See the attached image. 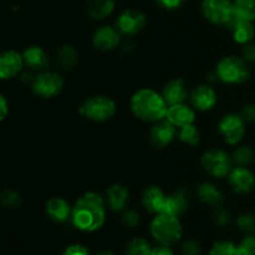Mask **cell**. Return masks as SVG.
Returning a JSON list of instances; mask_svg holds the SVG:
<instances>
[{
    "instance_id": "cell-36",
    "label": "cell",
    "mask_w": 255,
    "mask_h": 255,
    "mask_svg": "<svg viewBox=\"0 0 255 255\" xmlns=\"http://www.w3.org/2000/svg\"><path fill=\"white\" fill-rule=\"evenodd\" d=\"M61 255H90V253L85 247L75 244V246H70L69 248L65 249V252Z\"/></svg>"
},
{
    "instance_id": "cell-3",
    "label": "cell",
    "mask_w": 255,
    "mask_h": 255,
    "mask_svg": "<svg viewBox=\"0 0 255 255\" xmlns=\"http://www.w3.org/2000/svg\"><path fill=\"white\" fill-rule=\"evenodd\" d=\"M151 234L162 246H173L181 239L182 226L177 217L161 213L152 222Z\"/></svg>"
},
{
    "instance_id": "cell-32",
    "label": "cell",
    "mask_w": 255,
    "mask_h": 255,
    "mask_svg": "<svg viewBox=\"0 0 255 255\" xmlns=\"http://www.w3.org/2000/svg\"><path fill=\"white\" fill-rule=\"evenodd\" d=\"M237 224H238L239 228L243 232H248V233H252V232L255 231V217L253 214H242L241 217L237 221Z\"/></svg>"
},
{
    "instance_id": "cell-37",
    "label": "cell",
    "mask_w": 255,
    "mask_h": 255,
    "mask_svg": "<svg viewBox=\"0 0 255 255\" xmlns=\"http://www.w3.org/2000/svg\"><path fill=\"white\" fill-rule=\"evenodd\" d=\"M214 221H216V223L218 224V226L224 227L229 223V221H231V216H229V213L227 211L221 209V211H218L214 214Z\"/></svg>"
},
{
    "instance_id": "cell-20",
    "label": "cell",
    "mask_w": 255,
    "mask_h": 255,
    "mask_svg": "<svg viewBox=\"0 0 255 255\" xmlns=\"http://www.w3.org/2000/svg\"><path fill=\"white\" fill-rule=\"evenodd\" d=\"M188 206V198L184 189H179L178 192L173 193L172 196L167 197L166 204H164V209L162 213L171 214V216H179L183 213Z\"/></svg>"
},
{
    "instance_id": "cell-28",
    "label": "cell",
    "mask_w": 255,
    "mask_h": 255,
    "mask_svg": "<svg viewBox=\"0 0 255 255\" xmlns=\"http://www.w3.org/2000/svg\"><path fill=\"white\" fill-rule=\"evenodd\" d=\"M152 248L144 239L134 238L127 246V255H151Z\"/></svg>"
},
{
    "instance_id": "cell-34",
    "label": "cell",
    "mask_w": 255,
    "mask_h": 255,
    "mask_svg": "<svg viewBox=\"0 0 255 255\" xmlns=\"http://www.w3.org/2000/svg\"><path fill=\"white\" fill-rule=\"evenodd\" d=\"M1 202L5 207H17L21 203V198L16 192L6 189L1 193Z\"/></svg>"
},
{
    "instance_id": "cell-2",
    "label": "cell",
    "mask_w": 255,
    "mask_h": 255,
    "mask_svg": "<svg viewBox=\"0 0 255 255\" xmlns=\"http://www.w3.org/2000/svg\"><path fill=\"white\" fill-rule=\"evenodd\" d=\"M131 109L138 119L148 122L161 121L168 111L164 97L149 89L139 90L132 96Z\"/></svg>"
},
{
    "instance_id": "cell-17",
    "label": "cell",
    "mask_w": 255,
    "mask_h": 255,
    "mask_svg": "<svg viewBox=\"0 0 255 255\" xmlns=\"http://www.w3.org/2000/svg\"><path fill=\"white\" fill-rule=\"evenodd\" d=\"M191 101L194 107L201 111H207L213 109L214 105L217 104V95L209 86H199L192 92Z\"/></svg>"
},
{
    "instance_id": "cell-26",
    "label": "cell",
    "mask_w": 255,
    "mask_h": 255,
    "mask_svg": "<svg viewBox=\"0 0 255 255\" xmlns=\"http://www.w3.org/2000/svg\"><path fill=\"white\" fill-rule=\"evenodd\" d=\"M57 62L65 70L72 69L77 62V52L72 46H62L57 51Z\"/></svg>"
},
{
    "instance_id": "cell-16",
    "label": "cell",
    "mask_w": 255,
    "mask_h": 255,
    "mask_svg": "<svg viewBox=\"0 0 255 255\" xmlns=\"http://www.w3.org/2000/svg\"><path fill=\"white\" fill-rule=\"evenodd\" d=\"M95 46L100 50H114L120 44V34L111 26H102L94 35Z\"/></svg>"
},
{
    "instance_id": "cell-15",
    "label": "cell",
    "mask_w": 255,
    "mask_h": 255,
    "mask_svg": "<svg viewBox=\"0 0 255 255\" xmlns=\"http://www.w3.org/2000/svg\"><path fill=\"white\" fill-rule=\"evenodd\" d=\"M167 120L177 127H184L192 125L196 119L193 110L183 104L173 105L168 109L166 115Z\"/></svg>"
},
{
    "instance_id": "cell-9",
    "label": "cell",
    "mask_w": 255,
    "mask_h": 255,
    "mask_svg": "<svg viewBox=\"0 0 255 255\" xmlns=\"http://www.w3.org/2000/svg\"><path fill=\"white\" fill-rule=\"evenodd\" d=\"M64 86V80L56 72H44L35 79L32 84L35 94L42 97L56 96Z\"/></svg>"
},
{
    "instance_id": "cell-24",
    "label": "cell",
    "mask_w": 255,
    "mask_h": 255,
    "mask_svg": "<svg viewBox=\"0 0 255 255\" xmlns=\"http://www.w3.org/2000/svg\"><path fill=\"white\" fill-rule=\"evenodd\" d=\"M107 198H109V203L114 211H122L128 202V191L125 186L115 184L107 191Z\"/></svg>"
},
{
    "instance_id": "cell-31",
    "label": "cell",
    "mask_w": 255,
    "mask_h": 255,
    "mask_svg": "<svg viewBox=\"0 0 255 255\" xmlns=\"http://www.w3.org/2000/svg\"><path fill=\"white\" fill-rule=\"evenodd\" d=\"M211 255H239L238 247L231 242H217L212 248Z\"/></svg>"
},
{
    "instance_id": "cell-29",
    "label": "cell",
    "mask_w": 255,
    "mask_h": 255,
    "mask_svg": "<svg viewBox=\"0 0 255 255\" xmlns=\"http://www.w3.org/2000/svg\"><path fill=\"white\" fill-rule=\"evenodd\" d=\"M199 132L196 127L193 126V124L188 125V126H184L181 128V132H179V139L182 142L187 144H197L199 142Z\"/></svg>"
},
{
    "instance_id": "cell-27",
    "label": "cell",
    "mask_w": 255,
    "mask_h": 255,
    "mask_svg": "<svg viewBox=\"0 0 255 255\" xmlns=\"http://www.w3.org/2000/svg\"><path fill=\"white\" fill-rule=\"evenodd\" d=\"M234 10L242 19L255 20V0H233Z\"/></svg>"
},
{
    "instance_id": "cell-40",
    "label": "cell",
    "mask_w": 255,
    "mask_h": 255,
    "mask_svg": "<svg viewBox=\"0 0 255 255\" xmlns=\"http://www.w3.org/2000/svg\"><path fill=\"white\" fill-rule=\"evenodd\" d=\"M199 251H201V248H199L198 243L194 241L187 242L183 247V254L184 255H198Z\"/></svg>"
},
{
    "instance_id": "cell-39",
    "label": "cell",
    "mask_w": 255,
    "mask_h": 255,
    "mask_svg": "<svg viewBox=\"0 0 255 255\" xmlns=\"http://www.w3.org/2000/svg\"><path fill=\"white\" fill-rule=\"evenodd\" d=\"M138 221H139L138 214L133 211L127 212V213L124 216V223L126 224L127 227H131V228L136 227L137 224H138Z\"/></svg>"
},
{
    "instance_id": "cell-10",
    "label": "cell",
    "mask_w": 255,
    "mask_h": 255,
    "mask_svg": "<svg viewBox=\"0 0 255 255\" xmlns=\"http://www.w3.org/2000/svg\"><path fill=\"white\" fill-rule=\"evenodd\" d=\"M146 15L137 9H127L120 15L117 26L124 34L133 35L143 29L146 25Z\"/></svg>"
},
{
    "instance_id": "cell-38",
    "label": "cell",
    "mask_w": 255,
    "mask_h": 255,
    "mask_svg": "<svg viewBox=\"0 0 255 255\" xmlns=\"http://www.w3.org/2000/svg\"><path fill=\"white\" fill-rule=\"evenodd\" d=\"M242 117L244 121L247 122H254L255 121V105L249 104L244 106L243 111H242Z\"/></svg>"
},
{
    "instance_id": "cell-42",
    "label": "cell",
    "mask_w": 255,
    "mask_h": 255,
    "mask_svg": "<svg viewBox=\"0 0 255 255\" xmlns=\"http://www.w3.org/2000/svg\"><path fill=\"white\" fill-rule=\"evenodd\" d=\"M151 255H173V253H172L171 249H169L167 246H162V247H156L154 249H152Z\"/></svg>"
},
{
    "instance_id": "cell-5",
    "label": "cell",
    "mask_w": 255,
    "mask_h": 255,
    "mask_svg": "<svg viewBox=\"0 0 255 255\" xmlns=\"http://www.w3.org/2000/svg\"><path fill=\"white\" fill-rule=\"evenodd\" d=\"M201 9L207 20L226 26H228L236 15L233 1L231 0H203Z\"/></svg>"
},
{
    "instance_id": "cell-7",
    "label": "cell",
    "mask_w": 255,
    "mask_h": 255,
    "mask_svg": "<svg viewBox=\"0 0 255 255\" xmlns=\"http://www.w3.org/2000/svg\"><path fill=\"white\" fill-rule=\"evenodd\" d=\"M202 166L212 176L224 177L231 172V159L226 152L212 149L202 157Z\"/></svg>"
},
{
    "instance_id": "cell-25",
    "label": "cell",
    "mask_w": 255,
    "mask_h": 255,
    "mask_svg": "<svg viewBox=\"0 0 255 255\" xmlns=\"http://www.w3.org/2000/svg\"><path fill=\"white\" fill-rule=\"evenodd\" d=\"M198 196L201 201L209 204V206H217V204L222 203L224 199L223 193L216 186L209 183H204L199 187Z\"/></svg>"
},
{
    "instance_id": "cell-43",
    "label": "cell",
    "mask_w": 255,
    "mask_h": 255,
    "mask_svg": "<svg viewBox=\"0 0 255 255\" xmlns=\"http://www.w3.org/2000/svg\"><path fill=\"white\" fill-rule=\"evenodd\" d=\"M0 111H1V114H0V116L1 117H0V119L4 120L7 114V102L4 96H0Z\"/></svg>"
},
{
    "instance_id": "cell-21",
    "label": "cell",
    "mask_w": 255,
    "mask_h": 255,
    "mask_svg": "<svg viewBox=\"0 0 255 255\" xmlns=\"http://www.w3.org/2000/svg\"><path fill=\"white\" fill-rule=\"evenodd\" d=\"M47 214L56 222H66L70 214H72L70 206L61 198H51L46 204Z\"/></svg>"
},
{
    "instance_id": "cell-44",
    "label": "cell",
    "mask_w": 255,
    "mask_h": 255,
    "mask_svg": "<svg viewBox=\"0 0 255 255\" xmlns=\"http://www.w3.org/2000/svg\"><path fill=\"white\" fill-rule=\"evenodd\" d=\"M99 255H114L111 253V252H104V253H101V254H99Z\"/></svg>"
},
{
    "instance_id": "cell-19",
    "label": "cell",
    "mask_w": 255,
    "mask_h": 255,
    "mask_svg": "<svg viewBox=\"0 0 255 255\" xmlns=\"http://www.w3.org/2000/svg\"><path fill=\"white\" fill-rule=\"evenodd\" d=\"M166 198L167 197L164 196L161 189L157 187H149L143 194V206L148 212L161 214L164 209Z\"/></svg>"
},
{
    "instance_id": "cell-12",
    "label": "cell",
    "mask_w": 255,
    "mask_h": 255,
    "mask_svg": "<svg viewBox=\"0 0 255 255\" xmlns=\"http://www.w3.org/2000/svg\"><path fill=\"white\" fill-rule=\"evenodd\" d=\"M227 27L233 31L234 40H236L238 44L247 45V44H249L252 40H253L254 34H255L253 21H251V20L242 19L241 16H238V15H237V12Z\"/></svg>"
},
{
    "instance_id": "cell-1",
    "label": "cell",
    "mask_w": 255,
    "mask_h": 255,
    "mask_svg": "<svg viewBox=\"0 0 255 255\" xmlns=\"http://www.w3.org/2000/svg\"><path fill=\"white\" fill-rule=\"evenodd\" d=\"M104 199L100 194L90 192L82 196L72 209V223L82 232H94L105 223Z\"/></svg>"
},
{
    "instance_id": "cell-18",
    "label": "cell",
    "mask_w": 255,
    "mask_h": 255,
    "mask_svg": "<svg viewBox=\"0 0 255 255\" xmlns=\"http://www.w3.org/2000/svg\"><path fill=\"white\" fill-rule=\"evenodd\" d=\"M163 97L166 100L167 105H171V106L183 104L187 97V90L183 80L177 79L168 82L163 90Z\"/></svg>"
},
{
    "instance_id": "cell-8",
    "label": "cell",
    "mask_w": 255,
    "mask_h": 255,
    "mask_svg": "<svg viewBox=\"0 0 255 255\" xmlns=\"http://www.w3.org/2000/svg\"><path fill=\"white\" fill-rule=\"evenodd\" d=\"M219 131L227 143L238 144L246 133V125L243 117L238 115H227L219 122Z\"/></svg>"
},
{
    "instance_id": "cell-6",
    "label": "cell",
    "mask_w": 255,
    "mask_h": 255,
    "mask_svg": "<svg viewBox=\"0 0 255 255\" xmlns=\"http://www.w3.org/2000/svg\"><path fill=\"white\" fill-rule=\"evenodd\" d=\"M116 112V105L106 96H95L85 101L80 107V114L92 121H106Z\"/></svg>"
},
{
    "instance_id": "cell-22",
    "label": "cell",
    "mask_w": 255,
    "mask_h": 255,
    "mask_svg": "<svg viewBox=\"0 0 255 255\" xmlns=\"http://www.w3.org/2000/svg\"><path fill=\"white\" fill-rule=\"evenodd\" d=\"M115 9V0H89L87 11L95 20H102L112 14Z\"/></svg>"
},
{
    "instance_id": "cell-30",
    "label": "cell",
    "mask_w": 255,
    "mask_h": 255,
    "mask_svg": "<svg viewBox=\"0 0 255 255\" xmlns=\"http://www.w3.org/2000/svg\"><path fill=\"white\" fill-rule=\"evenodd\" d=\"M254 159V151L251 147H239L236 152H234L233 161L239 166H246V164L252 163Z\"/></svg>"
},
{
    "instance_id": "cell-13",
    "label": "cell",
    "mask_w": 255,
    "mask_h": 255,
    "mask_svg": "<svg viewBox=\"0 0 255 255\" xmlns=\"http://www.w3.org/2000/svg\"><path fill=\"white\" fill-rule=\"evenodd\" d=\"M24 57L16 51L2 52L0 56V76L2 80L14 77L21 71Z\"/></svg>"
},
{
    "instance_id": "cell-33",
    "label": "cell",
    "mask_w": 255,
    "mask_h": 255,
    "mask_svg": "<svg viewBox=\"0 0 255 255\" xmlns=\"http://www.w3.org/2000/svg\"><path fill=\"white\" fill-rule=\"evenodd\" d=\"M239 255H255V237L248 236L238 246Z\"/></svg>"
},
{
    "instance_id": "cell-23",
    "label": "cell",
    "mask_w": 255,
    "mask_h": 255,
    "mask_svg": "<svg viewBox=\"0 0 255 255\" xmlns=\"http://www.w3.org/2000/svg\"><path fill=\"white\" fill-rule=\"evenodd\" d=\"M22 57H24L25 64L29 67H32V69H46L47 65H49V60H47L46 54H45V51L41 47H29V49L25 50Z\"/></svg>"
},
{
    "instance_id": "cell-14",
    "label": "cell",
    "mask_w": 255,
    "mask_h": 255,
    "mask_svg": "<svg viewBox=\"0 0 255 255\" xmlns=\"http://www.w3.org/2000/svg\"><path fill=\"white\" fill-rule=\"evenodd\" d=\"M176 136V129L174 125L167 120V121H159L158 124L154 125L149 132V137L154 146L157 147H166L167 144L171 143Z\"/></svg>"
},
{
    "instance_id": "cell-35",
    "label": "cell",
    "mask_w": 255,
    "mask_h": 255,
    "mask_svg": "<svg viewBox=\"0 0 255 255\" xmlns=\"http://www.w3.org/2000/svg\"><path fill=\"white\" fill-rule=\"evenodd\" d=\"M186 1L187 0H156V2L159 6L167 10L178 9V7L183 6Z\"/></svg>"
},
{
    "instance_id": "cell-4",
    "label": "cell",
    "mask_w": 255,
    "mask_h": 255,
    "mask_svg": "<svg viewBox=\"0 0 255 255\" xmlns=\"http://www.w3.org/2000/svg\"><path fill=\"white\" fill-rule=\"evenodd\" d=\"M217 74L227 84H242L249 77V69L246 61L236 56L224 57L217 67Z\"/></svg>"
},
{
    "instance_id": "cell-11",
    "label": "cell",
    "mask_w": 255,
    "mask_h": 255,
    "mask_svg": "<svg viewBox=\"0 0 255 255\" xmlns=\"http://www.w3.org/2000/svg\"><path fill=\"white\" fill-rule=\"evenodd\" d=\"M229 183L234 192L241 194H247L252 192L255 187V177L253 172L246 167H237L232 169L229 174Z\"/></svg>"
},
{
    "instance_id": "cell-41",
    "label": "cell",
    "mask_w": 255,
    "mask_h": 255,
    "mask_svg": "<svg viewBox=\"0 0 255 255\" xmlns=\"http://www.w3.org/2000/svg\"><path fill=\"white\" fill-rule=\"evenodd\" d=\"M243 56L247 61L255 62V45L247 44L243 50Z\"/></svg>"
}]
</instances>
